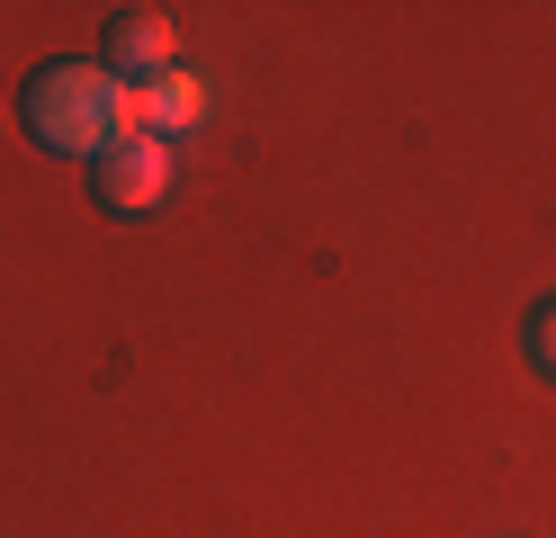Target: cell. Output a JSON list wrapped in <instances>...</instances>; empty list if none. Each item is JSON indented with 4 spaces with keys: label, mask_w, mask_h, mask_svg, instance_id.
<instances>
[{
    "label": "cell",
    "mask_w": 556,
    "mask_h": 538,
    "mask_svg": "<svg viewBox=\"0 0 556 538\" xmlns=\"http://www.w3.org/2000/svg\"><path fill=\"white\" fill-rule=\"evenodd\" d=\"M18 117L63 162H109L117 143L144 135V99H135V82H117L109 63H46L37 82L18 90Z\"/></svg>",
    "instance_id": "1"
},
{
    "label": "cell",
    "mask_w": 556,
    "mask_h": 538,
    "mask_svg": "<svg viewBox=\"0 0 556 538\" xmlns=\"http://www.w3.org/2000/svg\"><path fill=\"white\" fill-rule=\"evenodd\" d=\"M170 179H180V153H170L162 135H135V143H117L109 162H90V189H99L109 215H153L170 198Z\"/></svg>",
    "instance_id": "2"
},
{
    "label": "cell",
    "mask_w": 556,
    "mask_h": 538,
    "mask_svg": "<svg viewBox=\"0 0 556 538\" xmlns=\"http://www.w3.org/2000/svg\"><path fill=\"white\" fill-rule=\"evenodd\" d=\"M99 63H109L117 82H135V90H144L153 72H170V63H180V27H170L162 10H126V18H109V54H99Z\"/></svg>",
    "instance_id": "3"
},
{
    "label": "cell",
    "mask_w": 556,
    "mask_h": 538,
    "mask_svg": "<svg viewBox=\"0 0 556 538\" xmlns=\"http://www.w3.org/2000/svg\"><path fill=\"white\" fill-rule=\"evenodd\" d=\"M135 99H144V135H162V143H170V135H189V126H206V82H198L189 63L153 72Z\"/></svg>",
    "instance_id": "4"
},
{
    "label": "cell",
    "mask_w": 556,
    "mask_h": 538,
    "mask_svg": "<svg viewBox=\"0 0 556 538\" xmlns=\"http://www.w3.org/2000/svg\"><path fill=\"white\" fill-rule=\"evenodd\" d=\"M530 359H539V368L556 377V297H547V305L530 314Z\"/></svg>",
    "instance_id": "5"
}]
</instances>
